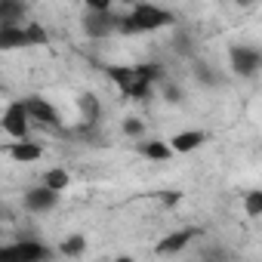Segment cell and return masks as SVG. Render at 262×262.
Returning a JSON list of instances; mask_svg holds the SVG:
<instances>
[{"instance_id":"3","label":"cell","mask_w":262,"mask_h":262,"mask_svg":"<svg viewBox=\"0 0 262 262\" xmlns=\"http://www.w3.org/2000/svg\"><path fill=\"white\" fill-rule=\"evenodd\" d=\"M50 256H53V250L43 247L40 241H19L10 247H0V259H13V262H40Z\"/></svg>"},{"instance_id":"15","label":"cell","mask_w":262,"mask_h":262,"mask_svg":"<svg viewBox=\"0 0 262 262\" xmlns=\"http://www.w3.org/2000/svg\"><path fill=\"white\" fill-rule=\"evenodd\" d=\"M77 108H80L83 120H99V114H102V105H99V99H96L93 93H83V96L77 99Z\"/></svg>"},{"instance_id":"7","label":"cell","mask_w":262,"mask_h":262,"mask_svg":"<svg viewBox=\"0 0 262 262\" xmlns=\"http://www.w3.org/2000/svg\"><path fill=\"white\" fill-rule=\"evenodd\" d=\"M25 111H28V117L31 120H37V123H43V126H62V117H59V108L53 105V102H47V99H40V96H31V99H25Z\"/></svg>"},{"instance_id":"16","label":"cell","mask_w":262,"mask_h":262,"mask_svg":"<svg viewBox=\"0 0 262 262\" xmlns=\"http://www.w3.org/2000/svg\"><path fill=\"white\" fill-rule=\"evenodd\" d=\"M43 185L62 194V191H65V188L71 185V176H68L65 170H59V167H56V170H47V173H43Z\"/></svg>"},{"instance_id":"20","label":"cell","mask_w":262,"mask_h":262,"mask_svg":"<svg viewBox=\"0 0 262 262\" xmlns=\"http://www.w3.org/2000/svg\"><path fill=\"white\" fill-rule=\"evenodd\" d=\"M123 133L133 136V139H139V136L145 133V123H142L139 117H126V120H123Z\"/></svg>"},{"instance_id":"5","label":"cell","mask_w":262,"mask_h":262,"mask_svg":"<svg viewBox=\"0 0 262 262\" xmlns=\"http://www.w3.org/2000/svg\"><path fill=\"white\" fill-rule=\"evenodd\" d=\"M83 31L93 40H102L108 34L117 31V16H111V10H86L83 16Z\"/></svg>"},{"instance_id":"19","label":"cell","mask_w":262,"mask_h":262,"mask_svg":"<svg viewBox=\"0 0 262 262\" xmlns=\"http://www.w3.org/2000/svg\"><path fill=\"white\" fill-rule=\"evenodd\" d=\"M25 37H28V47H40L47 43V31L40 25H25Z\"/></svg>"},{"instance_id":"8","label":"cell","mask_w":262,"mask_h":262,"mask_svg":"<svg viewBox=\"0 0 262 262\" xmlns=\"http://www.w3.org/2000/svg\"><path fill=\"white\" fill-rule=\"evenodd\" d=\"M56 204H59V191H53L47 185H37V188L25 191V210H31V213H50Z\"/></svg>"},{"instance_id":"18","label":"cell","mask_w":262,"mask_h":262,"mask_svg":"<svg viewBox=\"0 0 262 262\" xmlns=\"http://www.w3.org/2000/svg\"><path fill=\"white\" fill-rule=\"evenodd\" d=\"M83 250H86L83 234H71L62 241V256H83Z\"/></svg>"},{"instance_id":"6","label":"cell","mask_w":262,"mask_h":262,"mask_svg":"<svg viewBox=\"0 0 262 262\" xmlns=\"http://www.w3.org/2000/svg\"><path fill=\"white\" fill-rule=\"evenodd\" d=\"M228 62H231V71H234L237 77H253V74L259 71V65H262V56H259V50H253V47H231Z\"/></svg>"},{"instance_id":"11","label":"cell","mask_w":262,"mask_h":262,"mask_svg":"<svg viewBox=\"0 0 262 262\" xmlns=\"http://www.w3.org/2000/svg\"><path fill=\"white\" fill-rule=\"evenodd\" d=\"M204 142H207V133H204V129H182V133H176V136L170 139V148L188 155V151L201 148Z\"/></svg>"},{"instance_id":"14","label":"cell","mask_w":262,"mask_h":262,"mask_svg":"<svg viewBox=\"0 0 262 262\" xmlns=\"http://www.w3.org/2000/svg\"><path fill=\"white\" fill-rule=\"evenodd\" d=\"M142 155H145L148 161H158V164H167V161L173 158V148H170L167 142H161V139H151V142H145V145H142Z\"/></svg>"},{"instance_id":"9","label":"cell","mask_w":262,"mask_h":262,"mask_svg":"<svg viewBox=\"0 0 262 262\" xmlns=\"http://www.w3.org/2000/svg\"><path fill=\"white\" fill-rule=\"evenodd\" d=\"M7 151H10V158H13L16 164H34V161H40V158H43V145L31 142L28 136H25V139H16Z\"/></svg>"},{"instance_id":"13","label":"cell","mask_w":262,"mask_h":262,"mask_svg":"<svg viewBox=\"0 0 262 262\" xmlns=\"http://www.w3.org/2000/svg\"><path fill=\"white\" fill-rule=\"evenodd\" d=\"M25 10V0H0V25H19Z\"/></svg>"},{"instance_id":"2","label":"cell","mask_w":262,"mask_h":262,"mask_svg":"<svg viewBox=\"0 0 262 262\" xmlns=\"http://www.w3.org/2000/svg\"><path fill=\"white\" fill-rule=\"evenodd\" d=\"M173 22H176L173 13H167V10H161V7L145 4V0H142V4H136L133 10H129V16L117 19V31H123V34H145V31L167 28Z\"/></svg>"},{"instance_id":"23","label":"cell","mask_w":262,"mask_h":262,"mask_svg":"<svg viewBox=\"0 0 262 262\" xmlns=\"http://www.w3.org/2000/svg\"><path fill=\"white\" fill-rule=\"evenodd\" d=\"M234 4H237V7H250V4H253V0H234Z\"/></svg>"},{"instance_id":"1","label":"cell","mask_w":262,"mask_h":262,"mask_svg":"<svg viewBox=\"0 0 262 262\" xmlns=\"http://www.w3.org/2000/svg\"><path fill=\"white\" fill-rule=\"evenodd\" d=\"M108 77L120 86V93L126 99H145L151 93L155 80H161V68L151 62L148 65H129V68L114 65V68H108Z\"/></svg>"},{"instance_id":"12","label":"cell","mask_w":262,"mask_h":262,"mask_svg":"<svg viewBox=\"0 0 262 262\" xmlns=\"http://www.w3.org/2000/svg\"><path fill=\"white\" fill-rule=\"evenodd\" d=\"M194 234H198V228H179V231H173V234H167V237H164V241H161V244H158L155 250H158L161 256H170V253H179V250H182V247H185V244H188V241L194 237Z\"/></svg>"},{"instance_id":"24","label":"cell","mask_w":262,"mask_h":262,"mask_svg":"<svg viewBox=\"0 0 262 262\" xmlns=\"http://www.w3.org/2000/svg\"><path fill=\"white\" fill-rule=\"evenodd\" d=\"M120 4H129V7H136V4H142V0H120Z\"/></svg>"},{"instance_id":"4","label":"cell","mask_w":262,"mask_h":262,"mask_svg":"<svg viewBox=\"0 0 262 262\" xmlns=\"http://www.w3.org/2000/svg\"><path fill=\"white\" fill-rule=\"evenodd\" d=\"M28 123H31V117L25 111V102H13L4 111V117H0V126H4V133L10 139H25L28 136Z\"/></svg>"},{"instance_id":"17","label":"cell","mask_w":262,"mask_h":262,"mask_svg":"<svg viewBox=\"0 0 262 262\" xmlns=\"http://www.w3.org/2000/svg\"><path fill=\"white\" fill-rule=\"evenodd\" d=\"M244 210H247L250 219H259V216H262V191H259V188H253V191L244 198Z\"/></svg>"},{"instance_id":"22","label":"cell","mask_w":262,"mask_h":262,"mask_svg":"<svg viewBox=\"0 0 262 262\" xmlns=\"http://www.w3.org/2000/svg\"><path fill=\"white\" fill-rule=\"evenodd\" d=\"M161 201H164V204H176V201H179V194H161Z\"/></svg>"},{"instance_id":"10","label":"cell","mask_w":262,"mask_h":262,"mask_svg":"<svg viewBox=\"0 0 262 262\" xmlns=\"http://www.w3.org/2000/svg\"><path fill=\"white\" fill-rule=\"evenodd\" d=\"M28 37H25V25H0V53L10 50H25Z\"/></svg>"},{"instance_id":"21","label":"cell","mask_w":262,"mask_h":262,"mask_svg":"<svg viewBox=\"0 0 262 262\" xmlns=\"http://www.w3.org/2000/svg\"><path fill=\"white\" fill-rule=\"evenodd\" d=\"M83 4H86V10H111L114 0H83Z\"/></svg>"}]
</instances>
